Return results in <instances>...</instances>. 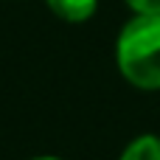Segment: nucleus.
<instances>
[{"label": "nucleus", "mask_w": 160, "mask_h": 160, "mask_svg": "<svg viewBox=\"0 0 160 160\" xmlns=\"http://www.w3.org/2000/svg\"><path fill=\"white\" fill-rule=\"evenodd\" d=\"M51 11L68 22H84L87 17H93L98 0H48Z\"/></svg>", "instance_id": "obj_2"}, {"label": "nucleus", "mask_w": 160, "mask_h": 160, "mask_svg": "<svg viewBox=\"0 0 160 160\" xmlns=\"http://www.w3.org/2000/svg\"><path fill=\"white\" fill-rule=\"evenodd\" d=\"M121 160H160V138L143 135V138L132 141V143L124 149Z\"/></svg>", "instance_id": "obj_3"}, {"label": "nucleus", "mask_w": 160, "mask_h": 160, "mask_svg": "<svg viewBox=\"0 0 160 160\" xmlns=\"http://www.w3.org/2000/svg\"><path fill=\"white\" fill-rule=\"evenodd\" d=\"M118 68L141 90H160V14H135L118 34Z\"/></svg>", "instance_id": "obj_1"}, {"label": "nucleus", "mask_w": 160, "mask_h": 160, "mask_svg": "<svg viewBox=\"0 0 160 160\" xmlns=\"http://www.w3.org/2000/svg\"><path fill=\"white\" fill-rule=\"evenodd\" d=\"M135 14H160V0H127Z\"/></svg>", "instance_id": "obj_4"}, {"label": "nucleus", "mask_w": 160, "mask_h": 160, "mask_svg": "<svg viewBox=\"0 0 160 160\" xmlns=\"http://www.w3.org/2000/svg\"><path fill=\"white\" fill-rule=\"evenodd\" d=\"M34 160H59V158H34Z\"/></svg>", "instance_id": "obj_5"}]
</instances>
